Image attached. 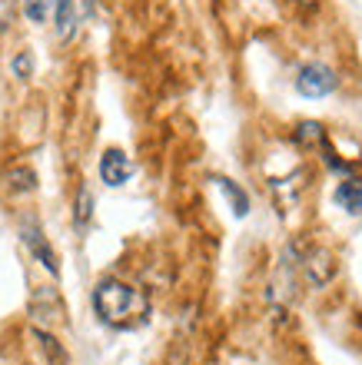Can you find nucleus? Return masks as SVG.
Returning a JSON list of instances; mask_svg holds the SVG:
<instances>
[{
  "instance_id": "1",
  "label": "nucleus",
  "mask_w": 362,
  "mask_h": 365,
  "mask_svg": "<svg viewBox=\"0 0 362 365\" xmlns=\"http://www.w3.org/2000/svg\"><path fill=\"white\" fill-rule=\"evenodd\" d=\"M94 309H96V316L114 329L140 326L146 319V312H150L144 292L134 286H126V282H120V279H104V282L94 289Z\"/></svg>"
},
{
  "instance_id": "2",
  "label": "nucleus",
  "mask_w": 362,
  "mask_h": 365,
  "mask_svg": "<svg viewBox=\"0 0 362 365\" xmlns=\"http://www.w3.org/2000/svg\"><path fill=\"white\" fill-rule=\"evenodd\" d=\"M20 236H24V246L30 250V256L44 266V269L50 272V276H60V262H57V252L50 250V242H47V236L40 232V226L37 222H24L20 226Z\"/></svg>"
},
{
  "instance_id": "3",
  "label": "nucleus",
  "mask_w": 362,
  "mask_h": 365,
  "mask_svg": "<svg viewBox=\"0 0 362 365\" xmlns=\"http://www.w3.org/2000/svg\"><path fill=\"white\" fill-rule=\"evenodd\" d=\"M296 90L303 96H326L336 90V73L326 63H306L296 77Z\"/></svg>"
},
{
  "instance_id": "4",
  "label": "nucleus",
  "mask_w": 362,
  "mask_h": 365,
  "mask_svg": "<svg viewBox=\"0 0 362 365\" xmlns=\"http://www.w3.org/2000/svg\"><path fill=\"white\" fill-rule=\"evenodd\" d=\"M303 272H306V279H309V286L326 289V286H329V282L336 279V256H333L329 250H313V252H306Z\"/></svg>"
},
{
  "instance_id": "5",
  "label": "nucleus",
  "mask_w": 362,
  "mask_h": 365,
  "mask_svg": "<svg viewBox=\"0 0 362 365\" xmlns=\"http://www.w3.org/2000/svg\"><path fill=\"white\" fill-rule=\"evenodd\" d=\"M130 176H134V163H130V156L124 150H106L100 156V180L106 186H124Z\"/></svg>"
},
{
  "instance_id": "6",
  "label": "nucleus",
  "mask_w": 362,
  "mask_h": 365,
  "mask_svg": "<svg viewBox=\"0 0 362 365\" xmlns=\"http://www.w3.org/2000/svg\"><path fill=\"white\" fill-rule=\"evenodd\" d=\"M54 20H57V37L70 40L76 34V7L74 0H54Z\"/></svg>"
},
{
  "instance_id": "7",
  "label": "nucleus",
  "mask_w": 362,
  "mask_h": 365,
  "mask_svg": "<svg viewBox=\"0 0 362 365\" xmlns=\"http://www.w3.org/2000/svg\"><path fill=\"white\" fill-rule=\"evenodd\" d=\"M4 186L10 192H34L37 190V173L30 166H14V170L4 173Z\"/></svg>"
},
{
  "instance_id": "8",
  "label": "nucleus",
  "mask_w": 362,
  "mask_h": 365,
  "mask_svg": "<svg viewBox=\"0 0 362 365\" xmlns=\"http://www.w3.org/2000/svg\"><path fill=\"white\" fill-rule=\"evenodd\" d=\"M333 200L349 212H359L362 210V190H359V180H349V182H339L333 192Z\"/></svg>"
},
{
  "instance_id": "9",
  "label": "nucleus",
  "mask_w": 362,
  "mask_h": 365,
  "mask_svg": "<svg viewBox=\"0 0 362 365\" xmlns=\"http://www.w3.org/2000/svg\"><path fill=\"white\" fill-rule=\"evenodd\" d=\"M34 339L40 342V349L47 352V359H50V365H67V352L60 349V342L50 332H44V329H34Z\"/></svg>"
},
{
  "instance_id": "10",
  "label": "nucleus",
  "mask_w": 362,
  "mask_h": 365,
  "mask_svg": "<svg viewBox=\"0 0 362 365\" xmlns=\"http://www.w3.org/2000/svg\"><path fill=\"white\" fill-rule=\"evenodd\" d=\"M216 182H219V190H223V192L229 196V202H233V212H236V216H246V212H249V200H246V192L239 190V186H236L233 180H226V176H219Z\"/></svg>"
},
{
  "instance_id": "11",
  "label": "nucleus",
  "mask_w": 362,
  "mask_h": 365,
  "mask_svg": "<svg viewBox=\"0 0 362 365\" xmlns=\"http://www.w3.org/2000/svg\"><path fill=\"white\" fill-rule=\"evenodd\" d=\"M90 216H94V192L86 190V186H80L76 190V230H84L86 222H90Z\"/></svg>"
},
{
  "instance_id": "12",
  "label": "nucleus",
  "mask_w": 362,
  "mask_h": 365,
  "mask_svg": "<svg viewBox=\"0 0 362 365\" xmlns=\"http://www.w3.org/2000/svg\"><path fill=\"white\" fill-rule=\"evenodd\" d=\"M50 10H54V0H24V14L30 24H47Z\"/></svg>"
},
{
  "instance_id": "13",
  "label": "nucleus",
  "mask_w": 362,
  "mask_h": 365,
  "mask_svg": "<svg viewBox=\"0 0 362 365\" xmlns=\"http://www.w3.org/2000/svg\"><path fill=\"white\" fill-rule=\"evenodd\" d=\"M10 70H14L17 80H30V73H34V57H30V50H20L17 57H14V63H10Z\"/></svg>"
},
{
  "instance_id": "14",
  "label": "nucleus",
  "mask_w": 362,
  "mask_h": 365,
  "mask_svg": "<svg viewBox=\"0 0 362 365\" xmlns=\"http://www.w3.org/2000/svg\"><path fill=\"white\" fill-rule=\"evenodd\" d=\"M14 14H17L14 0H0V30H7L14 24Z\"/></svg>"
},
{
  "instance_id": "15",
  "label": "nucleus",
  "mask_w": 362,
  "mask_h": 365,
  "mask_svg": "<svg viewBox=\"0 0 362 365\" xmlns=\"http://www.w3.org/2000/svg\"><path fill=\"white\" fill-rule=\"evenodd\" d=\"M80 7H84V14L90 17V14H94V0H80Z\"/></svg>"
}]
</instances>
